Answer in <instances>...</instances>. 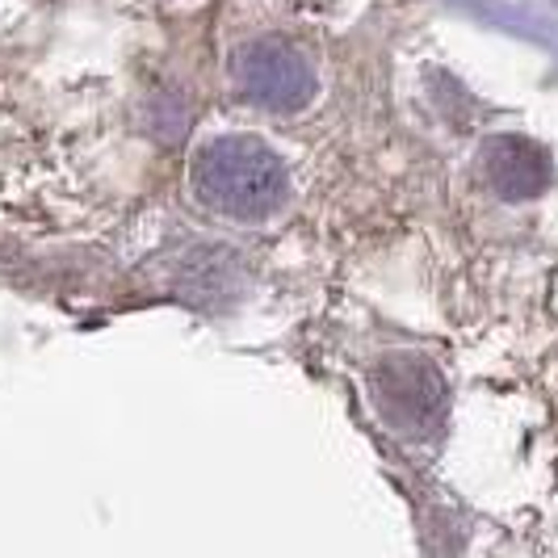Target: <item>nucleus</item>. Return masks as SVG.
<instances>
[{
	"label": "nucleus",
	"instance_id": "obj_1",
	"mask_svg": "<svg viewBox=\"0 0 558 558\" xmlns=\"http://www.w3.org/2000/svg\"><path fill=\"white\" fill-rule=\"evenodd\" d=\"M483 172L492 181V190L508 202H530L542 197L550 185V156L530 140H496L483 151Z\"/></svg>",
	"mask_w": 558,
	"mask_h": 558
}]
</instances>
